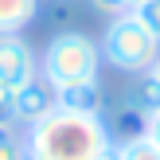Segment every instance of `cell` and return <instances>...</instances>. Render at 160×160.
<instances>
[{
	"label": "cell",
	"instance_id": "cell-1",
	"mask_svg": "<svg viewBox=\"0 0 160 160\" xmlns=\"http://www.w3.org/2000/svg\"><path fill=\"white\" fill-rule=\"evenodd\" d=\"M113 141L106 113H70L55 106L47 117L23 129L28 160H98V152Z\"/></svg>",
	"mask_w": 160,
	"mask_h": 160
},
{
	"label": "cell",
	"instance_id": "cell-2",
	"mask_svg": "<svg viewBox=\"0 0 160 160\" xmlns=\"http://www.w3.org/2000/svg\"><path fill=\"white\" fill-rule=\"evenodd\" d=\"M98 70H102V47L86 31H59L39 55V78H47L55 90L90 82V78H98Z\"/></svg>",
	"mask_w": 160,
	"mask_h": 160
},
{
	"label": "cell",
	"instance_id": "cell-3",
	"mask_svg": "<svg viewBox=\"0 0 160 160\" xmlns=\"http://www.w3.org/2000/svg\"><path fill=\"white\" fill-rule=\"evenodd\" d=\"M98 47H102V62H109L121 74H145V70H152L160 55V39L148 31V23L137 12L113 16Z\"/></svg>",
	"mask_w": 160,
	"mask_h": 160
},
{
	"label": "cell",
	"instance_id": "cell-4",
	"mask_svg": "<svg viewBox=\"0 0 160 160\" xmlns=\"http://www.w3.org/2000/svg\"><path fill=\"white\" fill-rule=\"evenodd\" d=\"M39 74V55L23 35H0V82L20 90L23 82Z\"/></svg>",
	"mask_w": 160,
	"mask_h": 160
},
{
	"label": "cell",
	"instance_id": "cell-5",
	"mask_svg": "<svg viewBox=\"0 0 160 160\" xmlns=\"http://www.w3.org/2000/svg\"><path fill=\"white\" fill-rule=\"evenodd\" d=\"M55 109V86L47 82V78H31V82H23L20 90H16V125H35L39 117H47Z\"/></svg>",
	"mask_w": 160,
	"mask_h": 160
},
{
	"label": "cell",
	"instance_id": "cell-6",
	"mask_svg": "<svg viewBox=\"0 0 160 160\" xmlns=\"http://www.w3.org/2000/svg\"><path fill=\"white\" fill-rule=\"evenodd\" d=\"M55 106L70 109V113H106V90H102L98 78L74 82V86H59L55 90Z\"/></svg>",
	"mask_w": 160,
	"mask_h": 160
},
{
	"label": "cell",
	"instance_id": "cell-7",
	"mask_svg": "<svg viewBox=\"0 0 160 160\" xmlns=\"http://www.w3.org/2000/svg\"><path fill=\"white\" fill-rule=\"evenodd\" d=\"M121 106H129L133 113H141L145 121H152L160 113V78L152 70H145V74H133L129 90L121 94Z\"/></svg>",
	"mask_w": 160,
	"mask_h": 160
},
{
	"label": "cell",
	"instance_id": "cell-8",
	"mask_svg": "<svg viewBox=\"0 0 160 160\" xmlns=\"http://www.w3.org/2000/svg\"><path fill=\"white\" fill-rule=\"evenodd\" d=\"M39 12V0H0V35H20Z\"/></svg>",
	"mask_w": 160,
	"mask_h": 160
},
{
	"label": "cell",
	"instance_id": "cell-9",
	"mask_svg": "<svg viewBox=\"0 0 160 160\" xmlns=\"http://www.w3.org/2000/svg\"><path fill=\"white\" fill-rule=\"evenodd\" d=\"M117 148H121V160H160V145L148 133L133 141H117Z\"/></svg>",
	"mask_w": 160,
	"mask_h": 160
},
{
	"label": "cell",
	"instance_id": "cell-10",
	"mask_svg": "<svg viewBox=\"0 0 160 160\" xmlns=\"http://www.w3.org/2000/svg\"><path fill=\"white\" fill-rule=\"evenodd\" d=\"M0 160H28L23 137L16 133V125H0Z\"/></svg>",
	"mask_w": 160,
	"mask_h": 160
},
{
	"label": "cell",
	"instance_id": "cell-11",
	"mask_svg": "<svg viewBox=\"0 0 160 160\" xmlns=\"http://www.w3.org/2000/svg\"><path fill=\"white\" fill-rule=\"evenodd\" d=\"M0 125H16V90L0 82Z\"/></svg>",
	"mask_w": 160,
	"mask_h": 160
},
{
	"label": "cell",
	"instance_id": "cell-12",
	"mask_svg": "<svg viewBox=\"0 0 160 160\" xmlns=\"http://www.w3.org/2000/svg\"><path fill=\"white\" fill-rule=\"evenodd\" d=\"M137 16L148 23V31H152V35L160 39V0H148L145 8H137Z\"/></svg>",
	"mask_w": 160,
	"mask_h": 160
},
{
	"label": "cell",
	"instance_id": "cell-13",
	"mask_svg": "<svg viewBox=\"0 0 160 160\" xmlns=\"http://www.w3.org/2000/svg\"><path fill=\"white\" fill-rule=\"evenodd\" d=\"M98 160H121V148H117V141H109V145L98 152Z\"/></svg>",
	"mask_w": 160,
	"mask_h": 160
},
{
	"label": "cell",
	"instance_id": "cell-14",
	"mask_svg": "<svg viewBox=\"0 0 160 160\" xmlns=\"http://www.w3.org/2000/svg\"><path fill=\"white\" fill-rule=\"evenodd\" d=\"M148 137H152V141H156V145H160V113L152 117V121H148Z\"/></svg>",
	"mask_w": 160,
	"mask_h": 160
},
{
	"label": "cell",
	"instance_id": "cell-15",
	"mask_svg": "<svg viewBox=\"0 0 160 160\" xmlns=\"http://www.w3.org/2000/svg\"><path fill=\"white\" fill-rule=\"evenodd\" d=\"M145 4H148V0H121L125 12H137V8H145Z\"/></svg>",
	"mask_w": 160,
	"mask_h": 160
},
{
	"label": "cell",
	"instance_id": "cell-16",
	"mask_svg": "<svg viewBox=\"0 0 160 160\" xmlns=\"http://www.w3.org/2000/svg\"><path fill=\"white\" fill-rule=\"evenodd\" d=\"M152 74H156V78H160V55H156V62H152Z\"/></svg>",
	"mask_w": 160,
	"mask_h": 160
}]
</instances>
